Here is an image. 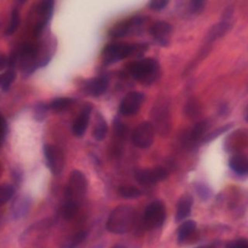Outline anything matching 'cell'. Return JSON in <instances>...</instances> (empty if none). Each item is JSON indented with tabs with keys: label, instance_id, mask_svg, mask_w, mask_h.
<instances>
[{
	"label": "cell",
	"instance_id": "60d3db41",
	"mask_svg": "<svg viewBox=\"0 0 248 248\" xmlns=\"http://www.w3.org/2000/svg\"><path fill=\"white\" fill-rule=\"evenodd\" d=\"M198 248H214L213 246H204V247H198Z\"/></svg>",
	"mask_w": 248,
	"mask_h": 248
},
{
	"label": "cell",
	"instance_id": "ffe728a7",
	"mask_svg": "<svg viewBox=\"0 0 248 248\" xmlns=\"http://www.w3.org/2000/svg\"><path fill=\"white\" fill-rule=\"evenodd\" d=\"M108 130V128L106 119L103 117V115L100 112H97L96 118H95V124L92 131L93 138L98 141L103 140L107 136Z\"/></svg>",
	"mask_w": 248,
	"mask_h": 248
},
{
	"label": "cell",
	"instance_id": "6da1fadb",
	"mask_svg": "<svg viewBox=\"0 0 248 248\" xmlns=\"http://www.w3.org/2000/svg\"><path fill=\"white\" fill-rule=\"evenodd\" d=\"M146 49L147 45L145 44L109 43L102 50V61L105 65H111L133 55L144 53Z\"/></svg>",
	"mask_w": 248,
	"mask_h": 248
},
{
	"label": "cell",
	"instance_id": "7a4b0ae2",
	"mask_svg": "<svg viewBox=\"0 0 248 248\" xmlns=\"http://www.w3.org/2000/svg\"><path fill=\"white\" fill-rule=\"evenodd\" d=\"M135 221V209L129 204L114 207L108 216L106 229L114 234H124L131 230Z\"/></svg>",
	"mask_w": 248,
	"mask_h": 248
},
{
	"label": "cell",
	"instance_id": "d6986e66",
	"mask_svg": "<svg viewBox=\"0 0 248 248\" xmlns=\"http://www.w3.org/2000/svg\"><path fill=\"white\" fill-rule=\"evenodd\" d=\"M229 166L237 174L248 173V158L243 154H233L229 161Z\"/></svg>",
	"mask_w": 248,
	"mask_h": 248
},
{
	"label": "cell",
	"instance_id": "277c9868",
	"mask_svg": "<svg viewBox=\"0 0 248 248\" xmlns=\"http://www.w3.org/2000/svg\"><path fill=\"white\" fill-rule=\"evenodd\" d=\"M160 66L154 58H143L133 61L128 65V71L132 78L143 84L153 83L159 75Z\"/></svg>",
	"mask_w": 248,
	"mask_h": 248
},
{
	"label": "cell",
	"instance_id": "603a6c76",
	"mask_svg": "<svg viewBox=\"0 0 248 248\" xmlns=\"http://www.w3.org/2000/svg\"><path fill=\"white\" fill-rule=\"evenodd\" d=\"M231 29V23L229 21L219 22L213 25L207 33V40L214 41L223 37Z\"/></svg>",
	"mask_w": 248,
	"mask_h": 248
},
{
	"label": "cell",
	"instance_id": "44dd1931",
	"mask_svg": "<svg viewBox=\"0 0 248 248\" xmlns=\"http://www.w3.org/2000/svg\"><path fill=\"white\" fill-rule=\"evenodd\" d=\"M163 106L159 105L158 108H156V112L154 114V119L156 122V125L158 126L159 130L165 133H168L169 129L167 126H170V114H169V108L165 106L164 110H162Z\"/></svg>",
	"mask_w": 248,
	"mask_h": 248
},
{
	"label": "cell",
	"instance_id": "5bb4252c",
	"mask_svg": "<svg viewBox=\"0 0 248 248\" xmlns=\"http://www.w3.org/2000/svg\"><path fill=\"white\" fill-rule=\"evenodd\" d=\"M108 87V79L107 77H96L88 79L85 82V92L92 97L103 95Z\"/></svg>",
	"mask_w": 248,
	"mask_h": 248
},
{
	"label": "cell",
	"instance_id": "5b68a950",
	"mask_svg": "<svg viewBox=\"0 0 248 248\" xmlns=\"http://www.w3.org/2000/svg\"><path fill=\"white\" fill-rule=\"evenodd\" d=\"M147 21L146 16H134L129 18H126L120 22L114 24L108 30V36L110 38L119 39L124 38L130 35L138 34L142 30V27Z\"/></svg>",
	"mask_w": 248,
	"mask_h": 248
},
{
	"label": "cell",
	"instance_id": "4dcf8cb0",
	"mask_svg": "<svg viewBox=\"0 0 248 248\" xmlns=\"http://www.w3.org/2000/svg\"><path fill=\"white\" fill-rule=\"evenodd\" d=\"M196 191H197L198 195L200 196V198L203 201H206L211 197V190L205 184L198 183L196 186Z\"/></svg>",
	"mask_w": 248,
	"mask_h": 248
},
{
	"label": "cell",
	"instance_id": "9c48e42d",
	"mask_svg": "<svg viewBox=\"0 0 248 248\" xmlns=\"http://www.w3.org/2000/svg\"><path fill=\"white\" fill-rule=\"evenodd\" d=\"M39 45L36 43L25 44L19 52V62L22 72L32 73L36 68L40 67L38 62Z\"/></svg>",
	"mask_w": 248,
	"mask_h": 248
},
{
	"label": "cell",
	"instance_id": "e0dca14e",
	"mask_svg": "<svg viewBox=\"0 0 248 248\" xmlns=\"http://www.w3.org/2000/svg\"><path fill=\"white\" fill-rule=\"evenodd\" d=\"M193 203L194 200L190 194H184L179 198L176 204V212L174 216V221L176 223L182 222L187 217H189L192 211Z\"/></svg>",
	"mask_w": 248,
	"mask_h": 248
},
{
	"label": "cell",
	"instance_id": "d4e9b609",
	"mask_svg": "<svg viewBox=\"0 0 248 248\" xmlns=\"http://www.w3.org/2000/svg\"><path fill=\"white\" fill-rule=\"evenodd\" d=\"M75 103V100L68 97H60L52 100L49 104V108L55 112H60L63 110H66L69 108L73 104Z\"/></svg>",
	"mask_w": 248,
	"mask_h": 248
},
{
	"label": "cell",
	"instance_id": "f35d334b",
	"mask_svg": "<svg viewBox=\"0 0 248 248\" xmlns=\"http://www.w3.org/2000/svg\"><path fill=\"white\" fill-rule=\"evenodd\" d=\"M112 248H126V247L124 245H122V244H116Z\"/></svg>",
	"mask_w": 248,
	"mask_h": 248
},
{
	"label": "cell",
	"instance_id": "3957f363",
	"mask_svg": "<svg viewBox=\"0 0 248 248\" xmlns=\"http://www.w3.org/2000/svg\"><path fill=\"white\" fill-rule=\"evenodd\" d=\"M87 187L88 182L83 172L78 170H74L69 175V179L66 184L63 204L75 206L79 209L86 197Z\"/></svg>",
	"mask_w": 248,
	"mask_h": 248
},
{
	"label": "cell",
	"instance_id": "2e32d148",
	"mask_svg": "<svg viewBox=\"0 0 248 248\" xmlns=\"http://www.w3.org/2000/svg\"><path fill=\"white\" fill-rule=\"evenodd\" d=\"M248 145V135L245 132L235 131L226 140L225 148L228 152H237Z\"/></svg>",
	"mask_w": 248,
	"mask_h": 248
},
{
	"label": "cell",
	"instance_id": "7402d4cb",
	"mask_svg": "<svg viewBox=\"0 0 248 248\" xmlns=\"http://www.w3.org/2000/svg\"><path fill=\"white\" fill-rule=\"evenodd\" d=\"M197 229V223L194 220H185L177 229V241L183 243Z\"/></svg>",
	"mask_w": 248,
	"mask_h": 248
},
{
	"label": "cell",
	"instance_id": "52a82bcc",
	"mask_svg": "<svg viewBox=\"0 0 248 248\" xmlns=\"http://www.w3.org/2000/svg\"><path fill=\"white\" fill-rule=\"evenodd\" d=\"M44 157L46 166L53 175H58L63 171L65 166V156L60 147L51 143L45 144Z\"/></svg>",
	"mask_w": 248,
	"mask_h": 248
},
{
	"label": "cell",
	"instance_id": "4316f807",
	"mask_svg": "<svg viewBox=\"0 0 248 248\" xmlns=\"http://www.w3.org/2000/svg\"><path fill=\"white\" fill-rule=\"evenodd\" d=\"M15 194V188L8 183L0 184V207L10 202Z\"/></svg>",
	"mask_w": 248,
	"mask_h": 248
},
{
	"label": "cell",
	"instance_id": "e575fe53",
	"mask_svg": "<svg viewBox=\"0 0 248 248\" xmlns=\"http://www.w3.org/2000/svg\"><path fill=\"white\" fill-rule=\"evenodd\" d=\"M225 248H248V239L238 238L229 242Z\"/></svg>",
	"mask_w": 248,
	"mask_h": 248
},
{
	"label": "cell",
	"instance_id": "7c38bea8",
	"mask_svg": "<svg viewBox=\"0 0 248 248\" xmlns=\"http://www.w3.org/2000/svg\"><path fill=\"white\" fill-rule=\"evenodd\" d=\"M145 100V95L139 91L129 92L119 105V112L122 115L130 116L136 114Z\"/></svg>",
	"mask_w": 248,
	"mask_h": 248
},
{
	"label": "cell",
	"instance_id": "f546056e",
	"mask_svg": "<svg viewBox=\"0 0 248 248\" xmlns=\"http://www.w3.org/2000/svg\"><path fill=\"white\" fill-rule=\"evenodd\" d=\"M232 127V124L230 123V124H226V125H224L222 127H219V128L215 129L213 132H210V133H208L207 135L204 136V141L208 142V141H211V140H215L220 135L224 134L225 132H228Z\"/></svg>",
	"mask_w": 248,
	"mask_h": 248
},
{
	"label": "cell",
	"instance_id": "ab89813d",
	"mask_svg": "<svg viewBox=\"0 0 248 248\" xmlns=\"http://www.w3.org/2000/svg\"><path fill=\"white\" fill-rule=\"evenodd\" d=\"M244 118L246 121H248V107H247V109L245 111V115H244Z\"/></svg>",
	"mask_w": 248,
	"mask_h": 248
},
{
	"label": "cell",
	"instance_id": "ac0fdd59",
	"mask_svg": "<svg viewBox=\"0 0 248 248\" xmlns=\"http://www.w3.org/2000/svg\"><path fill=\"white\" fill-rule=\"evenodd\" d=\"M91 110H92L91 106L89 105L85 106L80 111V113L78 115L76 120L74 121L72 131L76 137H82L85 134V131L89 124Z\"/></svg>",
	"mask_w": 248,
	"mask_h": 248
},
{
	"label": "cell",
	"instance_id": "30bf717a",
	"mask_svg": "<svg viewBox=\"0 0 248 248\" xmlns=\"http://www.w3.org/2000/svg\"><path fill=\"white\" fill-rule=\"evenodd\" d=\"M169 173L163 167L139 170L135 173V178L140 185H154L167 179Z\"/></svg>",
	"mask_w": 248,
	"mask_h": 248
},
{
	"label": "cell",
	"instance_id": "d590c367",
	"mask_svg": "<svg viewBox=\"0 0 248 248\" xmlns=\"http://www.w3.org/2000/svg\"><path fill=\"white\" fill-rule=\"evenodd\" d=\"M199 109H200V108L198 107L197 103H193V101H189L187 106L185 107V110L189 111L188 115H193L194 113H197Z\"/></svg>",
	"mask_w": 248,
	"mask_h": 248
},
{
	"label": "cell",
	"instance_id": "ba28073f",
	"mask_svg": "<svg viewBox=\"0 0 248 248\" xmlns=\"http://www.w3.org/2000/svg\"><path fill=\"white\" fill-rule=\"evenodd\" d=\"M155 129L151 122L142 121L140 122L132 133L133 143L141 149L150 147L154 141Z\"/></svg>",
	"mask_w": 248,
	"mask_h": 248
},
{
	"label": "cell",
	"instance_id": "83f0119b",
	"mask_svg": "<svg viewBox=\"0 0 248 248\" xmlns=\"http://www.w3.org/2000/svg\"><path fill=\"white\" fill-rule=\"evenodd\" d=\"M141 191L134 186H121L118 189V195L124 199H138L141 196Z\"/></svg>",
	"mask_w": 248,
	"mask_h": 248
},
{
	"label": "cell",
	"instance_id": "8fae6325",
	"mask_svg": "<svg viewBox=\"0 0 248 248\" xmlns=\"http://www.w3.org/2000/svg\"><path fill=\"white\" fill-rule=\"evenodd\" d=\"M53 7H54V2L51 0L42 1L38 5L37 19L33 28V35L35 37H38L43 33L46 24L50 20L53 14Z\"/></svg>",
	"mask_w": 248,
	"mask_h": 248
},
{
	"label": "cell",
	"instance_id": "d6a6232c",
	"mask_svg": "<svg viewBox=\"0 0 248 248\" xmlns=\"http://www.w3.org/2000/svg\"><path fill=\"white\" fill-rule=\"evenodd\" d=\"M46 111H47V108H46L43 103L38 104V105L35 107V108H34V118H35L37 121H42V120H44L45 117H46Z\"/></svg>",
	"mask_w": 248,
	"mask_h": 248
},
{
	"label": "cell",
	"instance_id": "8d00e7d4",
	"mask_svg": "<svg viewBox=\"0 0 248 248\" xmlns=\"http://www.w3.org/2000/svg\"><path fill=\"white\" fill-rule=\"evenodd\" d=\"M9 66V58L4 54L0 52V71H4Z\"/></svg>",
	"mask_w": 248,
	"mask_h": 248
},
{
	"label": "cell",
	"instance_id": "8992f818",
	"mask_svg": "<svg viewBox=\"0 0 248 248\" xmlns=\"http://www.w3.org/2000/svg\"><path fill=\"white\" fill-rule=\"evenodd\" d=\"M166 206L162 201L150 202L142 216V227L147 231H153L162 227L166 221Z\"/></svg>",
	"mask_w": 248,
	"mask_h": 248
},
{
	"label": "cell",
	"instance_id": "4fadbf2b",
	"mask_svg": "<svg viewBox=\"0 0 248 248\" xmlns=\"http://www.w3.org/2000/svg\"><path fill=\"white\" fill-rule=\"evenodd\" d=\"M149 34L161 46H169L172 34V26L164 20L154 22L149 28Z\"/></svg>",
	"mask_w": 248,
	"mask_h": 248
},
{
	"label": "cell",
	"instance_id": "836d02e7",
	"mask_svg": "<svg viewBox=\"0 0 248 248\" xmlns=\"http://www.w3.org/2000/svg\"><path fill=\"white\" fill-rule=\"evenodd\" d=\"M204 6H205V2L204 1L194 0V1H191L189 3V10L192 13L199 14V13H201L204 9Z\"/></svg>",
	"mask_w": 248,
	"mask_h": 248
},
{
	"label": "cell",
	"instance_id": "b9f144b4",
	"mask_svg": "<svg viewBox=\"0 0 248 248\" xmlns=\"http://www.w3.org/2000/svg\"><path fill=\"white\" fill-rule=\"evenodd\" d=\"M0 88H1V78H0Z\"/></svg>",
	"mask_w": 248,
	"mask_h": 248
},
{
	"label": "cell",
	"instance_id": "1f68e13d",
	"mask_svg": "<svg viewBox=\"0 0 248 248\" xmlns=\"http://www.w3.org/2000/svg\"><path fill=\"white\" fill-rule=\"evenodd\" d=\"M169 3H170V1H168V0H152L147 3V7L151 11L159 12V11L164 10L169 5Z\"/></svg>",
	"mask_w": 248,
	"mask_h": 248
},
{
	"label": "cell",
	"instance_id": "f1b7e54d",
	"mask_svg": "<svg viewBox=\"0 0 248 248\" xmlns=\"http://www.w3.org/2000/svg\"><path fill=\"white\" fill-rule=\"evenodd\" d=\"M0 78H1V89L3 91H8L16 78V73L14 70L10 69V70H7L2 75H0Z\"/></svg>",
	"mask_w": 248,
	"mask_h": 248
},
{
	"label": "cell",
	"instance_id": "9a60e30c",
	"mask_svg": "<svg viewBox=\"0 0 248 248\" xmlns=\"http://www.w3.org/2000/svg\"><path fill=\"white\" fill-rule=\"evenodd\" d=\"M32 201L29 196L21 195L18 196L13 202L12 205V217L14 220H19L24 218L31 207Z\"/></svg>",
	"mask_w": 248,
	"mask_h": 248
},
{
	"label": "cell",
	"instance_id": "74e56055",
	"mask_svg": "<svg viewBox=\"0 0 248 248\" xmlns=\"http://www.w3.org/2000/svg\"><path fill=\"white\" fill-rule=\"evenodd\" d=\"M6 133V121L3 118V116L0 114V139L4 137Z\"/></svg>",
	"mask_w": 248,
	"mask_h": 248
},
{
	"label": "cell",
	"instance_id": "cb8c5ba5",
	"mask_svg": "<svg viewBox=\"0 0 248 248\" xmlns=\"http://www.w3.org/2000/svg\"><path fill=\"white\" fill-rule=\"evenodd\" d=\"M210 127V122L207 119H203L200 122H198L192 129L191 133H190V138L191 140H199L200 139H202L205 133L208 131Z\"/></svg>",
	"mask_w": 248,
	"mask_h": 248
},
{
	"label": "cell",
	"instance_id": "484cf974",
	"mask_svg": "<svg viewBox=\"0 0 248 248\" xmlns=\"http://www.w3.org/2000/svg\"><path fill=\"white\" fill-rule=\"evenodd\" d=\"M20 24V14L17 8H14L11 12V17H10V22L8 24V27L5 30V35L6 36H11L13 35L18 28Z\"/></svg>",
	"mask_w": 248,
	"mask_h": 248
}]
</instances>
